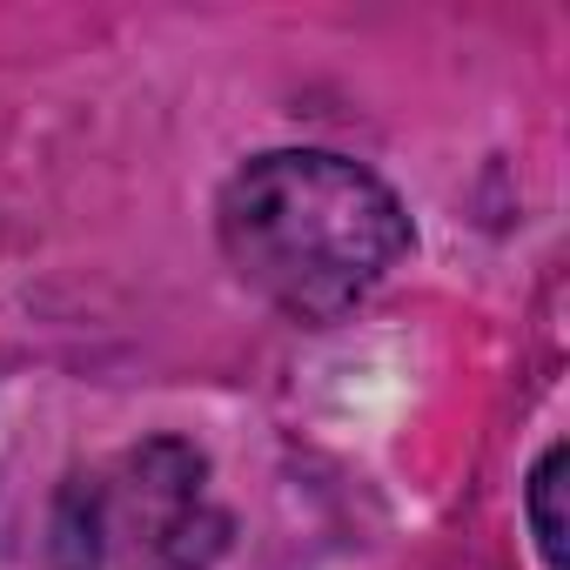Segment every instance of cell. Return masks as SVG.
<instances>
[{
	"instance_id": "7a4b0ae2",
	"label": "cell",
	"mask_w": 570,
	"mask_h": 570,
	"mask_svg": "<svg viewBox=\"0 0 570 570\" xmlns=\"http://www.w3.org/2000/svg\"><path fill=\"white\" fill-rule=\"evenodd\" d=\"M228 510L188 436H141L81 463L48 510V570H215Z\"/></svg>"
},
{
	"instance_id": "6da1fadb",
	"label": "cell",
	"mask_w": 570,
	"mask_h": 570,
	"mask_svg": "<svg viewBox=\"0 0 570 570\" xmlns=\"http://www.w3.org/2000/svg\"><path fill=\"white\" fill-rule=\"evenodd\" d=\"M215 242L268 309L336 323L410 255V215L376 168L336 148H268L222 181Z\"/></svg>"
},
{
	"instance_id": "3957f363",
	"label": "cell",
	"mask_w": 570,
	"mask_h": 570,
	"mask_svg": "<svg viewBox=\"0 0 570 570\" xmlns=\"http://www.w3.org/2000/svg\"><path fill=\"white\" fill-rule=\"evenodd\" d=\"M557 476H563V443H550L523 476V523H530V543H537L543 570H563V510H557L563 483Z\"/></svg>"
}]
</instances>
